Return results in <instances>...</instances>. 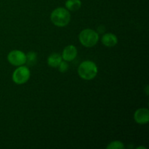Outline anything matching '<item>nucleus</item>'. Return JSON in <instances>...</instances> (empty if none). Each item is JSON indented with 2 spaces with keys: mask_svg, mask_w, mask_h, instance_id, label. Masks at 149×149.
Masks as SVG:
<instances>
[{
  "mask_svg": "<svg viewBox=\"0 0 149 149\" xmlns=\"http://www.w3.org/2000/svg\"><path fill=\"white\" fill-rule=\"evenodd\" d=\"M107 149H124L125 148V146L122 143L121 141H113L108 146L106 147Z\"/></svg>",
  "mask_w": 149,
  "mask_h": 149,
  "instance_id": "obj_12",
  "label": "nucleus"
},
{
  "mask_svg": "<svg viewBox=\"0 0 149 149\" xmlns=\"http://www.w3.org/2000/svg\"><path fill=\"white\" fill-rule=\"evenodd\" d=\"M58 67H59V71H61V72L64 73L68 70V65L65 61H61V63H60V65H58Z\"/></svg>",
  "mask_w": 149,
  "mask_h": 149,
  "instance_id": "obj_13",
  "label": "nucleus"
},
{
  "mask_svg": "<svg viewBox=\"0 0 149 149\" xmlns=\"http://www.w3.org/2000/svg\"><path fill=\"white\" fill-rule=\"evenodd\" d=\"M31 72L29 68L23 65H20L16 68L13 74V80L15 84H22L27 82L30 78Z\"/></svg>",
  "mask_w": 149,
  "mask_h": 149,
  "instance_id": "obj_4",
  "label": "nucleus"
},
{
  "mask_svg": "<svg viewBox=\"0 0 149 149\" xmlns=\"http://www.w3.org/2000/svg\"><path fill=\"white\" fill-rule=\"evenodd\" d=\"M62 61V56L60 55L59 53H52L48 57L47 59V63L49 66L53 67V68H56L58 67L60 63Z\"/></svg>",
  "mask_w": 149,
  "mask_h": 149,
  "instance_id": "obj_9",
  "label": "nucleus"
},
{
  "mask_svg": "<svg viewBox=\"0 0 149 149\" xmlns=\"http://www.w3.org/2000/svg\"><path fill=\"white\" fill-rule=\"evenodd\" d=\"M65 7L70 11H77L79 10L81 6V0H66L65 3Z\"/></svg>",
  "mask_w": 149,
  "mask_h": 149,
  "instance_id": "obj_10",
  "label": "nucleus"
},
{
  "mask_svg": "<svg viewBox=\"0 0 149 149\" xmlns=\"http://www.w3.org/2000/svg\"><path fill=\"white\" fill-rule=\"evenodd\" d=\"M79 39L83 46L86 47H92L98 42L99 35L93 29H84L79 33Z\"/></svg>",
  "mask_w": 149,
  "mask_h": 149,
  "instance_id": "obj_3",
  "label": "nucleus"
},
{
  "mask_svg": "<svg viewBox=\"0 0 149 149\" xmlns=\"http://www.w3.org/2000/svg\"><path fill=\"white\" fill-rule=\"evenodd\" d=\"M77 49L74 45H68L64 48L62 58L65 61H71L77 57Z\"/></svg>",
  "mask_w": 149,
  "mask_h": 149,
  "instance_id": "obj_7",
  "label": "nucleus"
},
{
  "mask_svg": "<svg viewBox=\"0 0 149 149\" xmlns=\"http://www.w3.org/2000/svg\"><path fill=\"white\" fill-rule=\"evenodd\" d=\"M36 60H37V55L34 52H29L26 55V63L29 65H33L36 63Z\"/></svg>",
  "mask_w": 149,
  "mask_h": 149,
  "instance_id": "obj_11",
  "label": "nucleus"
},
{
  "mask_svg": "<svg viewBox=\"0 0 149 149\" xmlns=\"http://www.w3.org/2000/svg\"><path fill=\"white\" fill-rule=\"evenodd\" d=\"M134 119L137 123L141 124V125L148 123L149 121L148 109H145V108L138 109L134 114Z\"/></svg>",
  "mask_w": 149,
  "mask_h": 149,
  "instance_id": "obj_6",
  "label": "nucleus"
},
{
  "mask_svg": "<svg viewBox=\"0 0 149 149\" xmlns=\"http://www.w3.org/2000/svg\"><path fill=\"white\" fill-rule=\"evenodd\" d=\"M137 148H146V147H143V146H141V147H138Z\"/></svg>",
  "mask_w": 149,
  "mask_h": 149,
  "instance_id": "obj_14",
  "label": "nucleus"
},
{
  "mask_svg": "<svg viewBox=\"0 0 149 149\" xmlns=\"http://www.w3.org/2000/svg\"><path fill=\"white\" fill-rule=\"evenodd\" d=\"M78 74L83 79L91 80L97 75V67L93 61H84L79 66Z\"/></svg>",
  "mask_w": 149,
  "mask_h": 149,
  "instance_id": "obj_2",
  "label": "nucleus"
},
{
  "mask_svg": "<svg viewBox=\"0 0 149 149\" xmlns=\"http://www.w3.org/2000/svg\"><path fill=\"white\" fill-rule=\"evenodd\" d=\"M101 42L105 46L111 47H114L117 44L118 39L116 35L113 34L111 33H105L102 36Z\"/></svg>",
  "mask_w": 149,
  "mask_h": 149,
  "instance_id": "obj_8",
  "label": "nucleus"
},
{
  "mask_svg": "<svg viewBox=\"0 0 149 149\" xmlns=\"http://www.w3.org/2000/svg\"><path fill=\"white\" fill-rule=\"evenodd\" d=\"M7 61L15 66L23 65L26 63V55L20 50H12L7 55Z\"/></svg>",
  "mask_w": 149,
  "mask_h": 149,
  "instance_id": "obj_5",
  "label": "nucleus"
},
{
  "mask_svg": "<svg viewBox=\"0 0 149 149\" xmlns=\"http://www.w3.org/2000/svg\"><path fill=\"white\" fill-rule=\"evenodd\" d=\"M50 20L56 26L64 27L69 23L71 15L67 9L63 7H58L51 13Z\"/></svg>",
  "mask_w": 149,
  "mask_h": 149,
  "instance_id": "obj_1",
  "label": "nucleus"
}]
</instances>
